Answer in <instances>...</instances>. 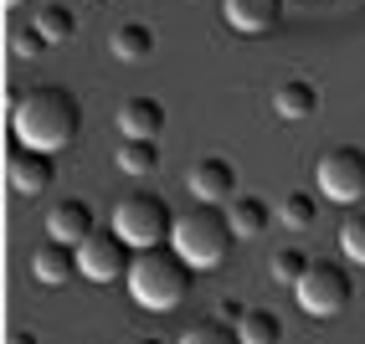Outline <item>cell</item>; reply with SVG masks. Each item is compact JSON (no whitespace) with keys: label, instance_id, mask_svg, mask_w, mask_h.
Here are the masks:
<instances>
[{"label":"cell","instance_id":"cell-1","mask_svg":"<svg viewBox=\"0 0 365 344\" xmlns=\"http://www.w3.org/2000/svg\"><path fill=\"white\" fill-rule=\"evenodd\" d=\"M11 129H16V144H31V150H46V155H62L83 129V108L67 88H26L21 103L11 108Z\"/></svg>","mask_w":365,"mask_h":344},{"label":"cell","instance_id":"cell-2","mask_svg":"<svg viewBox=\"0 0 365 344\" xmlns=\"http://www.w3.org/2000/svg\"><path fill=\"white\" fill-rule=\"evenodd\" d=\"M190 278H196V267H190L175 247H144L129 267V298L139 308H150V313H170V308H180L185 303V293H190Z\"/></svg>","mask_w":365,"mask_h":344},{"label":"cell","instance_id":"cell-3","mask_svg":"<svg viewBox=\"0 0 365 344\" xmlns=\"http://www.w3.org/2000/svg\"><path fill=\"white\" fill-rule=\"evenodd\" d=\"M232 241H237L232 216H227L222 206H211V201L180 211V216H175V231H170V247H175L190 267H196V273H206V267H222L227 252H232Z\"/></svg>","mask_w":365,"mask_h":344},{"label":"cell","instance_id":"cell-4","mask_svg":"<svg viewBox=\"0 0 365 344\" xmlns=\"http://www.w3.org/2000/svg\"><path fill=\"white\" fill-rule=\"evenodd\" d=\"M113 231L129 241V247H165L170 231H175V216H170L165 195L155 190H129L124 201L113 206Z\"/></svg>","mask_w":365,"mask_h":344},{"label":"cell","instance_id":"cell-5","mask_svg":"<svg viewBox=\"0 0 365 344\" xmlns=\"http://www.w3.org/2000/svg\"><path fill=\"white\" fill-rule=\"evenodd\" d=\"M350 298H355V278H350V267L334 262V257L309 262V273L294 283V303H299L309 318H334V313H345Z\"/></svg>","mask_w":365,"mask_h":344},{"label":"cell","instance_id":"cell-6","mask_svg":"<svg viewBox=\"0 0 365 344\" xmlns=\"http://www.w3.org/2000/svg\"><path fill=\"white\" fill-rule=\"evenodd\" d=\"M319 175V195L334 206H360L365 201V150L360 144H329L314 165Z\"/></svg>","mask_w":365,"mask_h":344},{"label":"cell","instance_id":"cell-7","mask_svg":"<svg viewBox=\"0 0 365 344\" xmlns=\"http://www.w3.org/2000/svg\"><path fill=\"white\" fill-rule=\"evenodd\" d=\"M78 262H83V278L93 283H124L129 278V267H134V247L118 231H93L83 247H78Z\"/></svg>","mask_w":365,"mask_h":344},{"label":"cell","instance_id":"cell-8","mask_svg":"<svg viewBox=\"0 0 365 344\" xmlns=\"http://www.w3.org/2000/svg\"><path fill=\"white\" fill-rule=\"evenodd\" d=\"M52 175H57L52 155H46V150H31V144H16L11 160H6V180H11L16 195H41L46 185H52Z\"/></svg>","mask_w":365,"mask_h":344},{"label":"cell","instance_id":"cell-9","mask_svg":"<svg viewBox=\"0 0 365 344\" xmlns=\"http://www.w3.org/2000/svg\"><path fill=\"white\" fill-rule=\"evenodd\" d=\"M190 195L196 201H211V206H222L237 195V165L227 155H206L190 165Z\"/></svg>","mask_w":365,"mask_h":344},{"label":"cell","instance_id":"cell-10","mask_svg":"<svg viewBox=\"0 0 365 344\" xmlns=\"http://www.w3.org/2000/svg\"><path fill=\"white\" fill-rule=\"evenodd\" d=\"M93 231H98V221H93V206H88V201H78V195H67V201H57L52 211H46V236H52V241L83 247Z\"/></svg>","mask_w":365,"mask_h":344},{"label":"cell","instance_id":"cell-11","mask_svg":"<svg viewBox=\"0 0 365 344\" xmlns=\"http://www.w3.org/2000/svg\"><path fill=\"white\" fill-rule=\"evenodd\" d=\"M31 278H36L41 288H67L72 278H83L78 247H67V241H52V236H46V247H36V257H31Z\"/></svg>","mask_w":365,"mask_h":344},{"label":"cell","instance_id":"cell-12","mask_svg":"<svg viewBox=\"0 0 365 344\" xmlns=\"http://www.w3.org/2000/svg\"><path fill=\"white\" fill-rule=\"evenodd\" d=\"M160 129H165V103L160 98L134 93V98L118 103V134L124 139H160Z\"/></svg>","mask_w":365,"mask_h":344},{"label":"cell","instance_id":"cell-13","mask_svg":"<svg viewBox=\"0 0 365 344\" xmlns=\"http://www.w3.org/2000/svg\"><path fill=\"white\" fill-rule=\"evenodd\" d=\"M222 16H227L232 31L262 36V31H273L283 21V0H222Z\"/></svg>","mask_w":365,"mask_h":344},{"label":"cell","instance_id":"cell-14","mask_svg":"<svg viewBox=\"0 0 365 344\" xmlns=\"http://www.w3.org/2000/svg\"><path fill=\"white\" fill-rule=\"evenodd\" d=\"M273 113L288 118V124L314 118V113H319V83H314V78H283L273 88Z\"/></svg>","mask_w":365,"mask_h":344},{"label":"cell","instance_id":"cell-15","mask_svg":"<svg viewBox=\"0 0 365 344\" xmlns=\"http://www.w3.org/2000/svg\"><path fill=\"white\" fill-rule=\"evenodd\" d=\"M108 52L118 62H144V57H155V26L150 21H124V26H113L108 31Z\"/></svg>","mask_w":365,"mask_h":344},{"label":"cell","instance_id":"cell-16","mask_svg":"<svg viewBox=\"0 0 365 344\" xmlns=\"http://www.w3.org/2000/svg\"><path fill=\"white\" fill-rule=\"evenodd\" d=\"M227 216H232V231H237V236H262L267 221H273L278 211L267 206L262 195H232V201H227Z\"/></svg>","mask_w":365,"mask_h":344},{"label":"cell","instance_id":"cell-17","mask_svg":"<svg viewBox=\"0 0 365 344\" xmlns=\"http://www.w3.org/2000/svg\"><path fill=\"white\" fill-rule=\"evenodd\" d=\"M113 160H118L124 175H155L160 170V139H124Z\"/></svg>","mask_w":365,"mask_h":344},{"label":"cell","instance_id":"cell-18","mask_svg":"<svg viewBox=\"0 0 365 344\" xmlns=\"http://www.w3.org/2000/svg\"><path fill=\"white\" fill-rule=\"evenodd\" d=\"M36 26H41V36L52 41V46H62V41L78 36V11L62 6V0H52V6H41V11H36Z\"/></svg>","mask_w":365,"mask_h":344},{"label":"cell","instance_id":"cell-19","mask_svg":"<svg viewBox=\"0 0 365 344\" xmlns=\"http://www.w3.org/2000/svg\"><path fill=\"white\" fill-rule=\"evenodd\" d=\"M237 329H242V344H283V318L273 308H247Z\"/></svg>","mask_w":365,"mask_h":344},{"label":"cell","instance_id":"cell-20","mask_svg":"<svg viewBox=\"0 0 365 344\" xmlns=\"http://www.w3.org/2000/svg\"><path fill=\"white\" fill-rule=\"evenodd\" d=\"M278 221H283V226H294V231H304V226L319 221V201H314L309 190H288L278 201Z\"/></svg>","mask_w":365,"mask_h":344},{"label":"cell","instance_id":"cell-21","mask_svg":"<svg viewBox=\"0 0 365 344\" xmlns=\"http://www.w3.org/2000/svg\"><path fill=\"white\" fill-rule=\"evenodd\" d=\"M180 344H242V329L237 324H222V318H201V324H190L180 334Z\"/></svg>","mask_w":365,"mask_h":344},{"label":"cell","instance_id":"cell-22","mask_svg":"<svg viewBox=\"0 0 365 344\" xmlns=\"http://www.w3.org/2000/svg\"><path fill=\"white\" fill-rule=\"evenodd\" d=\"M304 273H309V257H304L299 247H278L273 262H267V278H273L278 288H294Z\"/></svg>","mask_w":365,"mask_h":344},{"label":"cell","instance_id":"cell-23","mask_svg":"<svg viewBox=\"0 0 365 344\" xmlns=\"http://www.w3.org/2000/svg\"><path fill=\"white\" fill-rule=\"evenodd\" d=\"M339 247L355 267H365V206H355L345 221H339Z\"/></svg>","mask_w":365,"mask_h":344},{"label":"cell","instance_id":"cell-24","mask_svg":"<svg viewBox=\"0 0 365 344\" xmlns=\"http://www.w3.org/2000/svg\"><path fill=\"white\" fill-rule=\"evenodd\" d=\"M46 46H52V41L41 36V26H36V21H31V26H16V31H11V52H16L21 62H36V57H46Z\"/></svg>","mask_w":365,"mask_h":344},{"label":"cell","instance_id":"cell-25","mask_svg":"<svg viewBox=\"0 0 365 344\" xmlns=\"http://www.w3.org/2000/svg\"><path fill=\"white\" fill-rule=\"evenodd\" d=\"M216 318H222V324H242V318H247V308H242L237 298H227L222 308H216Z\"/></svg>","mask_w":365,"mask_h":344},{"label":"cell","instance_id":"cell-26","mask_svg":"<svg viewBox=\"0 0 365 344\" xmlns=\"http://www.w3.org/2000/svg\"><path fill=\"white\" fill-rule=\"evenodd\" d=\"M6 344H36V334H31V329H11Z\"/></svg>","mask_w":365,"mask_h":344},{"label":"cell","instance_id":"cell-27","mask_svg":"<svg viewBox=\"0 0 365 344\" xmlns=\"http://www.w3.org/2000/svg\"><path fill=\"white\" fill-rule=\"evenodd\" d=\"M134 344H165V339H155V334H144V339H134Z\"/></svg>","mask_w":365,"mask_h":344},{"label":"cell","instance_id":"cell-28","mask_svg":"<svg viewBox=\"0 0 365 344\" xmlns=\"http://www.w3.org/2000/svg\"><path fill=\"white\" fill-rule=\"evenodd\" d=\"M6 6H11V11H16V6H26V0H6Z\"/></svg>","mask_w":365,"mask_h":344}]
</instances>
